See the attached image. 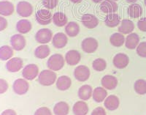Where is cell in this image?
Instances as JSON below:
<instances>
[{
    "instance_id": "1",
    "label": "cell",
    "mask_w": 146,
    "mask_h": 115,
    "mask_svg": "<svg viewBox=\"0 0 146 115\" xmlns=\"http://www.w3.org/2000/svg\"><path fill=\"white\" fill-rule=\"evenodd\" d=\"M56 74L51 70H44L38 75V82L42 86L48 87L53 85L56 81Z\"/></svg>"
},
{
    "instance_id": "2",
    "label": "cell",
    "mask_w": 146,
    "mask_h": 115,
    "mask_svg": "<svg viewBox=\"0 0 146 115\" xmlns=\"http://www.w3.org/2000/svg\"><path fill=\"white\" fill-rule=\"evenodd\" d=\"M65 60L63 56L59 53H56L50 56L47 62V66L53 71H58L63 68L64 66Z\"/></svg>"
},
{
    "instance_id": "3",
    "label": "cell",
    "mask_w": 146,
    "mask_h": 115,
    "mask_svg": "<svg viewBox=\"0 0 146 115\" xmlns=\"http://www.w3.org/2000/svg\"><path fill=\"white\" fill-rule=\"evenodd\" d=\"M36 22L40 25H48L53 21V15L48 9H40L35 14Z\"/></svg>"
},
{
    "instance_id": "4",
    "label": "cell",
    "mask_w": 146,
    "mask_h": 115,
    "mask_svg": "<svg viewBox=\"0 0 146 115\" xmlns=\"http://www.w3.org/2000/svg\"><path fill=\"white\" fill-rule=\"evenodd\" d=\"M53 32L47 28L41 29L35 35V40L40 44H47L53 39Z\"/></svg>"
},
{
    "instance_id": "5",
    "label": "cell",
    "mask_w": 146,
    "mask_h": 115,
    "mask_svg": "<svg viewBox=\"0 0 146 115\" xmlns=\"http://www.w3.org/2000/svg\"><path fill=\"white\" fill-rule=\"evenodd\" d=\"M17 13L20 16L23 18L29 17L33 13V7L32 5L26 1H21L17 4L16 7Z\"/></svg>"
},
{
    "instance_id": "6",
    "label": "cell",
    "mask_w": 146,
    "mask_h": 115,
    "mask_svg": "<svg viewBox=\"0 0 146 115\" xmlns=\"http://www.w3.org/2000/svg\"><path fill=\"white\" fill-rule=\"evenodd\" d=\"M38 75L39 68L35 64H29L22 70V76L26 80H34Z\"/></svg>"
},
{
    "instance_id": "7",
    "label": "cell",
    "mask_w": 146,
    "mask_h": 115,
    "mask_svg": "<svg viewBox=\"0 0 146 115\" xmlns=\"http://www.w3.org/2000/svg\"><path fill=\"white\" fill-rule=\"evenodd\" d=\"M98 41L94 37L85 38L81 43L82 50L87 53H92L98 48Z\"/></svg>"
},
{
    "instance_id": "8",
    "label": "cell",
    "mask_w": 146,
    "mask_h": 115,
    "mask_svg": "<svg viewBox=\"0 0 146 115\" xmlns=\"http://www.w3.org/2000/svg\"><path fill=\"white\" fill-rule=\"evenodd\" d=\"M91 72L86 65H79L74 70V76L78 82H83L89 78Z\"/></svg>"
},
{
    "instance_id": "9",
    "label": "cell",
    "mask_w": 146,
    "mask_h": 115,
    "mask_svg": "<svg viewBox=\"0 0 146 115\" xmlns=\"http://www.w3.org/2000/svg\"><path fill=\"white\" fill-rule=\"evenodd\" d=\"M13 89L15 93L19 95H23L28 92L29 84L25 78H18L14 82Z\"/></svg>"
},
{
    "instance_id": "10",
    "label": "cell",
    "mask_w": 146,
    "mask_h": 115,
    "mask_svg": "<svg viewBox=\"0 0 146 115\" xmlns=\"http://www.w3.org/2000/svg\"><path fill=\"white\" fill-rule=\"evenodd\" d=\"M27 41L22 34H15L10 38V45L15 51H21L25 48Z\"/></svg>"
},
{
    "instance_id": "11",
    "label": "cell",
    "mask_w": 146,
    "mask_h": 115,
    "mask_svg": "<svg viewBox=\"0 0 146 115\" xmlns=\"http://www.w3.org/2000/svg\"><path fill=\"white\" fill-rule=\"evenodd\" d=\"M100 8L104 13H115L118 10V6L113 0H104L100 4Z\"/></svg>"
},
{
    "instance_id": "12",
    "label": "cell",
    "mask_w": 146,
    "mask_h": 115,
    "mask_svg": "<svg viewBox=\"0 0 146 115\" xmlns=\"http://www.w3.org/2000/svg\"><path fill=\"white\" fill-rule=\"evenodd\" d=\"M81 22L85 27L91 29L96 28L98 26L99 19L93 14L86 13L82 16Z\"/></svg>"
},
{
    "instance_id": "13",
    "label": "cell",
    "mask_w": 146,
    "mask_h": 115,
    "mask_svg": "<svg viewBox=\"0 0 146 115\" xmlns=\"http://www.w3.org/2000/svg\"><path fill=\"white\" fill-rule=\"evenodd\" d=\"M23 60L19 57H13L7 61L6 63V68L9 72L16 73L23 68Z\"/></svg>"
},
{
    "instance_id": "14",
    "label": "cell",
    "mask_w": 146,
    "mask_h": 115,
    "mask_svg": "<svg viewBox=\"0 0 146 115\" xmlns=\"http://www.w3.org/2000/svg\"><path fill=\"white\" fill-rule=\"evenodd\" d=\"M129 63V58L123 53H118L113 58V65L116 68L123 69Z\"/></svg>"
},
{
    "instance_id": "15",
    "label": "cell",
    "mask_w": 146,
    "mask_h": 115,
    "mask_svg": "<svg viewBox=\"0 0 146 115\" xmlns=\"http://www.w3.org/2000/svg\"><path fill=\"white\" fill-rule=\"evenodd\" d=\"M68 42V38L66 37V35L62 32H58L53 37L52 39V44L56 48H63L67 44Z\"/></svg>"
},
{
    "instance_id": "16",
    "label": "cell",
    "mask_w": 146,
    "mask_h": 115,
    "mask_svg": "<svg viewBox=\"0 0 146 115\" xmlns=\"http://www.w3.org/2000/svg\"><path fill=\"white\" fill-rule=\"evenodd\" d=\"M81 55L80 52L76 50L69 51L65 55V61L69 65L75 66L78 65L80 61Z\"/></svg>"
},
{
    "instance_id": "17",
    "label": "cell",
    "mask_w": 146,
    "mask_h": 115,
    "mask_svg": "<svg viewBox=\"0 0 146 115\" xmlns=\"http://www.w3.org/2000/svg\"><path fill=\"white\" fill-rule=\"evenodd\" d=\"M102 85L105 89L108 90H113L116 88L118 85V79L111 75H106L102 78Z\"/></svg>"
},
{
    "instance_id": "18",
    "label": "cell",
    "mask_w": 146,
    "mask_h": 115,
    "mask_svg": "<svg viewBox=\"0 0 146 115\" xmlns=\"http://www.w3.org/2000/svg\"><path fill=\"white\" fill-rule=\"evenodd\" d=\"M105 107L110 111H115L119 107L120 100L116 95H111L107 97L104 100Z\"/></svg>"
},
{
    "instance_id": "19",
    "label": "cell",
    "mask_w": 146,
    "mask_h": 115,
    "mask_svg": "<svg viewBox=\"0 0 146 115\" xmlns=\"http://www.w3.org/2000/svg\"><path fill=\"white\" fill-rule=\"evenodd\" d=\"M135 29V24L129 19H123L121 21L118 27V32L123 35H129Z\"/></svg>"
},
{
    "instance_id": "20",
    "label": "cell",
    "mask_w": 146,
    "mask_h": 115,
    "mask_svg": "<svg viewBox=\"0 0 146 115\" xmlns=\"http://www.w3.org/2000/svg\"><path fill=\"white\" fill-rule=\"evenodd\" d=\"M14 5L8 1L2 0L0 2V15L2 16H10L13 13Z\"/></svg>"
},
{
    "instance_id": "21",
    "label": "cell",
    "mask_w": 146,
    "mask_h": 115,
    "mask_svg": "<svg viewBox=\"0 0 146 115\" xmlns=\"http://www.w3.org/2000/svg\"><path fill=\"white\" fill-rule=\"evenodd\" d=\"M139 43V35L136 33H130L125 39V45L129 49H135Z\"/></svg>"
},
{
    "instance_id": "22",
    "label": "cell",
    "mask_w": 146,
    "mask_h": 115,
    "mask_svg": "<svg viewBox=\"0 0 146 115\" xmlns=\"http://www.w3.org/2000/svg\"><path fill=\"white\" fill-rule=\"evenodd\" d=\"M121 17L115 13L108 14L105 19V25L110 28L116 27L121 23Z\"/></svg>"
},
{
    "instance_id": "23",
    "label": "cell",
    "mask_w": 146,
    "mask_h": 115,
    "mask_svg": "<svg viewBox=\"0 0 146 115\" xmlns=\"http://www.w3.org/2000/svg\"><path fill=\"white\" fill-rule=\"evenodd\" d=\"M143 7L137 3H132L129 6L127 9V13L129 16L132 19H137L143 15Z\"/></svg>"
},
{
    "instance_id": "24",
    "label": "cell",
    "mask_w": 146,
    "mask_h": 115,
    "mask_svg": "<svg viewBox=\"0 0 146 115\" xmlns=\"http://www.w3.org/2000/svg\"><path fill=\"white\" fill-rule=\"evenodd\" d=\"M72 85L71 78L67 76H62L57 79L56 87L58 90L66 91L69 90Z\"/></svg>"
},
{
    "instance_id": "25",
    "label": "cell",
    "mask_w": 146,
    "mask_h": 115,
    "mask_svg": "<svg viewBox=\"0 0 146 115\" xmlns=\"http://www.w3.org/2000/svg\"><path fill=\"white\" fill-rule=\"evenodd\" d=\"M92 94H93V89L88 84L83 85L78 90V97L80 100H83V101L89 100L91 97L92 96Z\"/></svg>"
},
{
    "instance_id": "26",
    "label": "cell",
    "mask_w": 146,
    "mask_h": 115,
    "mask_svg": "<svg viewBox=\"0 0 146 115\" xmlns=\"http://www.w3.org/2000/svg\"><path fill=\"white\" fill-rule=\"evenodd\" d=\"M72 112L75 115H86L88 112V105L83 100L76 102L73 106Z\"/></svg>"
},
{
    "instance_id": "27",
    "label": "cell",
    "mask_w": 146,
    "mask_h": 115,
    "mask_svg": "<svg viewBox=\"0 0 146 115\" xmlns=\"http://www.w3.org/2000/svg\"><path fill=\"white\" fill-rule=\"evenodd\" d=\"M54 25L58 27H62L66 26L68 22L66 15L62 12H56L53 15V21Z\"/></svg>"
},
{
    "instance_id": "28",
    "label": "cell",
    "mask_w": 146,
    "mask_h": 115,
    "mask_svg": "<svg viewBox=\"0 0 146 115\" xmlns=\"http://www.w3.org/2000/svg\"><path fill=\"white\" fill-rule=\"evenodd\" d=\"M107 95H108V92L106 89L104 87H97L93 90L92 97H93L94 100L96 103H101L104 101L107 98Z\"/></svg>"
},
{
    "instance_id": "29",
    "label": "cell",
    "mask_w": 146,
    "mask_h": 115,
    "mask_svg": "<svg viewBox=\"0 0 146 115\" xmlns=\"http://www.w3.org/2000/svg\"><path fill=\"white\" fill-rule=\"evenodd\" d=\"M32 25L27 19H21L16 23V29L20 34H27L31 31Z\"/></svg>"
},
{
    "instance_id": "30",
    "label": "cell",
    "mask_w": 146,
    "mask_h": 115,
    "mask_svg": "<svg viewBox=\"0 0 146 115\" xmlns=\"http://www.w3.org/2000/svg\"><path fill=\"white\" fill-rule=\"evenodd\" d=\"M69 112L70 106L64 101L58 102L53 107V113L55 115H67Z\"/></svg>"
},
{
    "instance_id": "31",
    "label": "cell",
    "mask_w": 146,
    "mask_h": 115,
    "mask_svg": "<svg viewBox=\"0 0 146 115\" xmlns=\"http://www.w3.org/2000/svg\"><path fill=\"white\" fill-rule=\"evenodd\" d=\"M65 32L69 37H75L80 32V27L76 22H69L65 27Z\"/></svg>"
},
{
    "instance_id": "32",
    "label": "cell",
    "mask_w": 146,
    "mask_h": 115,
    "mask_svg": "<svg viewBox=\"0 0 146 115\" xmlns=\"http://www.w3.org/2000/svg\"><path fill=\"white\" fill-rule=\"evenodd\" d=\"M50 53V48L45 44H42L40 46L36 47L35 51V56L38 59H45L49 56Z\"/></svg>"
},
{
    "instance_id": "33",
    "label": "cell",
    "mask_w": 146,
    "mask_h": 115,
    "mask_svg": "<svg viewBox=\"0 0 146 115\" xmlns=\"http://www.w3.org/2000/svg\"><path fill=\"white\" fill-rule=\"evenodd\" d=\"M125 37L123 34L120 32L114 33L110 37V42L112 45L115 47H121L124 44Z\"/></svg>"
},
{
    "instance_id": "34",
    "label": "cell",
    "mask_w": 146,
    "mask_h": 115,
    "mask_svg": "<svg viewBox=\"0 0 146 115\" xmlns=\"http://www.w3.org/2000/svg\"><path fill=\"white\" fill-rule=\"evenodd\" d=\"M13 56V48L10 45H2L0 47V60L2 61L9 60Z\"/></svg>"
},
{
    "instance_id": "35",
    "label": "cell",
    "mask_w": 146,
    "mask_h": 115,
    "mask_svg": "<svg viewBox=\"0 0 146 115\" xmlns=\"http://www.w3.org/2000/svg\"><path fill=\"white\" fill-rule=\"evenodd\" d=\"M135 92L139 95H145L146 94V81L143 79H139L136 81L134 85Z\"/></svg>"
},
{
    "instance_id": "36",
    "label": "cell",
    "mask_w": 146,
    "mask_h": 115,
    "mask_svg": "<svg viewBox=\"0 0 146 115\" xmlns=\"http://www.w3.org/2000/svg\"><path fill=\"white\" fill-rule=\"evenodd\" d=\"M92 67L94 70L98 72H102L105 70L107 68V62L104 59H96L92 63Z\"/></svg>"
},
{
    "instance_id": "37",
    "label": "cell",
    "mask_w": 146,
    "mask_h": 115,
    "mask_svg": "<svg viewBox=\"0 0 146 115\" xmlns=\"http://www.w3.org/2000/svg\"><path fill=\"white\" fill-rule=\"evenodd\" d=\"M42 3L48 10H53L58 4V0H42Z\"/></svg>"
},
{
    "instance_id": "38",
    "label": "cell",
    "mask_w": 146,
    "mask_h": 115,
    "mask_svg": "<svg viewBox=\"0 0 146 115\" xmlns=\"http://www.w3.org/2000/svg\"><path fill=\"white\" fill-rule=\"evenodd\" d=\"M137 53L139 57L146 58V42L139 43L137 47Z\"/></svg>"
},
{
    "instance_id": "39",
    "label": "cell",
    "mask_w": 146,
    "mask_h": 115,
    "mask_svg": "<svg viewBox=\"0 0 146 115\" xmlns=\"http://www.w3.org/2000/svg\"><path fill=\"white\" fill-rule=\"evenodd\" d=\"M34 115H52L51 111L47 107H40L36 109Z\"/></svg>"
},
{
    "instance_id": "40",
    "label": "cell",
    "mask_w": 146,
    "mask_h": 115,
    "mask_svg": "<svg viewBox=\"0 0 146 115\" xmlns=\"http://www.w3.org/2000/svg\"><path fill=\"white\" fill-rule=\"evenodd\" d=\"M8 89V84L5 79L0 78V94H3L7 92Z\"/></svg>"
},
{
    "instance_id": "41",
    "label": "cell",
    "mask_w": 146,
    "mask_h": 115,
    "mask_svg": "<svg viewBox=\"0 0 146 115\" xmlns=\"http://www.w3.org/2000/svg\"><path fill=\"white\" fill-rule=\"evenodd\" d=\"M137 27L142 32H146V18H142L138 21Z\"/></svg>"
},
{
    "instance_id": "42",
    "label": "cell",
    "mask_w": 146,
    "mask_h": 115,
    "mask_svg": "<svg viewBox=\"0 0 146 115\" xmlns=\"http://www.w3.org/2000/svg\"><path fill=\"white\" fill-rule=\"evenodd\" d=\"M91 115H107L105 109L102 107H97L94 109Z\"/></svg>"
},
{
    "instance_id": "43",
    "label": "cell",
    "mask_w": 146,
    "mask_h": 115,
    "mask_svg": "<svg viewBox=\"0 0 146 115\" xmlns=\"http://www.w3.org/2000/svg\"><path fill=\"white\" fill-rule=\"evenodd\" d=\"M7 21L4 18L3 16L0 15V32H2L3 30L7 28Z\"/></svg>"
},
{
    "instance_id": "44",
    "label": "cell",
    "mask_w": 146,
    "mask_h": 115,
    "mask_svg": "<svg viewBox=\"0 0 146 115\" xmlns=\"http://www.w3.org/2000/svg\"><path fill=\"white\" fill-rule=\"evenodd\" d=\"M1 115H17V114L13 109H6L1 114Z\"/></svg>"
},
{
    "instance_id": "45",
    "label": "cell",
    "mask_w": 146,
    "mask_h": 115,
    "mask_svg": "<svg viewBox=\"0 0 146 115\" xmlns=\"http://www.w3.org/2000/svg\"><path fill=\"white\" fill-rule=\"evenodd\" d=\"M83 0H70V2H72V3L74 4H78V3H80Z\"/></svg>"
},
{
    "instance_id": "46",
    "label": "cell",
    "mask_w": 146,
    "mask_h": 115,
    "mask_svg": "<svg viewBox=\"0 0 146 115\" xmlns=\"http://www.w3.org/2000/svg\"><path fill=\"white\" fill-rule=\"evenodd\" d=\"M126 1L127 2H129V3H135L138 0H126Z\"/></svg>"
},
{
    "instance_id": "47",
    "label": "cell",
    "mask_w": 146,
    "mask_h": 115,
    "mask_svg": "<svg viewBox=\"0 0 146 115\" xmlns=\"http://www.w3.org/2000/svg\"><path fill=\"white\" fill-rule=\"evenodd\" d=\"M92 1H93L94 2V3H101L102 2V1H104V0H92Z\"/></svg>"
},
{
    "instance_id": "48",
    "label": "cell",
    "mask_w": 146,
    "mask_h": 115,
    "mask_svg": "<svg viewBox=\"0 0 146 115\" xmlns=\"http://www.w3.org/2000/svg\"><path fill=\"white\" fill-rule=\"evenodd\" d=\"M144 3H145V7H146V0H144Z\"/></svg>"
},
{
    "instance_id": "49",
    "label": "cell",
    "mask_w": 146,
    "mask_h": 115,
    "mask_svg": "<svg viewBox=\"0 0 146 115\" xmlns=\"http://www.w3.org/2000/svg\"><path fill=\"white\" fill-rule=\"evenodd\" d=\"M113 1H115V2H116V1H118V0H113Z\"/></svg>"
},
{
    "instance_id": "50",
    "label": "cell",
    "mask_w": 146,
    "mask_h": 115,
    "mask_svg": "<svg viewBox=\"0 0 146 115\" xmlns=\"http://www.w3.org/2000/svg\"><path fill=\"white\" fill-rule=\"evenodd\" d=\"M5 1H8V0H5Z\"/></svg>"
}]
</instances>
